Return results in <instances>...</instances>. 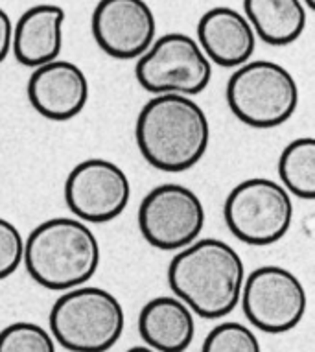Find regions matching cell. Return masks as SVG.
<instances>
[{
  "label": "cell",
  "mask_w": 315,
  "mask_h": 352,
  "mask_svg": "<svg viewBox=\"0 0 315 352\" xmlns=\"http://www.w3.org/2000/svg\"><path fill=\"white\" fill-rule=\"evenodd\" d=\"M246 280L243 260L218 238H197L179 249L168 266L173 295L203 319H221L240 305Z\"/></svg>",
  "instance_id": "6da1fadb"
},
{
  "label": "cell",
  "mask_w": 315,
  "mask_h": 352,
  "mask_svg": "<svg viewBox=\"0 0 315 352\" xmlns=\"http://www.w3.org/2000/svg\"><path fill=\"white\" fill-rule=\"evenodd\" d=\"M138 151L157 170L186 172L206 153L210 124L190 96L157 94L140 109L135 124Z\"/></svg>",
  "instance_id": "7a4b0ae2"
},
{
  "label": "cell",
  "mask_w": 315,
  "mask_h": 352,
  "mask_svg": "<svg viewBox=\"0 0 315 352\" xmlns=\"http://www.w3.org/2000/svg\"><path fill=\"white\" fill-rule=\"evenodd\" d=\"M23 264L35 283L52 292L83 286L100 264V243L78 218H50L24 240Z\"/></svg>",
  "instance_id": "3957f363"
},
{
  "label": "cell",
  "mask_w": 315,
  "mask_h": 352,
  "mask_svg": "<svg viewBox=\"0 0 315 352\" xmlns=\"http://www.w3.org/2000/svg\"><path fill=\"white\" fill-rule=\"evenodd\" d=\"M126 327L116 295L98 286H78L59 295L50 310V334L70 352H107Z\"/></svg>",
  "instance_id": "277c9868"
},
{
  "label": "cell",
  "mask_w": 315,
  "mask_h": 352,
  "mask_svg": "<svg viewBox=\"0 0 315 352\" xmlns=\"http://www.w3.org/2000/svg\"><path fill=\"white\" fill-rule=\"evenodd\" d=\"M225 96L232 115L257 129L282 126L298 105L297 81L292 72L265 59L240 65L227 81Z\"/></svg>",
  "instance_id": "5b68a950"
},
{
  "label": "cell",
  "mask_w": 315,
  "mask_h": 352,
  "mask_svg": "<svg viewBox=\"0 0 315 352\" xmlns=\"http://www.w3.org/2000/svg\"><path fill=\"white\" fill-rule=\"evenodd\" d=\"M225 223L247 245H271L286 236L293 219L290 192L268 177H249L229 192Z\"/></svg>",
  "instance_id": "8992f818"
},
{
  "label": "cell",
  "mask_w": 315,
  "mask_h": 352,
  "mask_svg": "<svg viewBox=\"0 0 315 352\" xmlns=\"http://www.w3.org/2000/svg\"><path fill=\"white\" fill-rule=\"evenodd\" d=\"M135 76L148 93L194 96L213 80V63L194 37L170 32L138 58Z\"/></svg>",
  "instance_id": "52a82bcc"
},
{
  "label": "cell",
  "mask_w": 315,
  "mask_h": 352,
  "mask_svg": "<svg viewBox=\"0 0 315 352\" xmlns=\"http://www.w3.org/2000/svg\"><path fill=\"white\" fill-rule=\"evenodd\" d=\"M205 227V207L194 190L177 183L155 186L138 207L144 240L161 251H179L197 240Z\"/></svg>",
  "instance_id": "ba28073f"
},
{
  "label": "cell",
  "mask_w": 315,
  "mask_h": 352,
  "mask_svg": "<svg viewBox=\"0 0 315 352\" xmlns=\"http://www.w3.org/2000/svg\"><path fill=\"white\" fill-rule=\"evenodd\" d=\"M240 302L252 327L265 334H284L303 321L308 297L292 272L260 266L243 280Z\"/></svg>",
  "instance_id": "9c48e42d"
},
{
  "label": "cell",
  "mask_w": 315,
  "mask_h": 352,
  "mask_svg": "<svg viewBox=\"0 0 315 352\" xmlns=\"http://www.w3.org/2000/svg\"><path fill=\"white\" fill-rule=\"evenodd\" d=\"M131 183L116 162L87 159L70 170L65 181V203L85 223H107L126 210Z\"/></svg>",
  "instance_id": "30bf717a"
},
{
  "label": "cell",
  "mask_w": 315,
  "mask_h": 352,
  "mask_svg": "<svg viewBox=\"0 0 315 352\" xmlns=\"http://www.w3.org/2000/svg\"><path fill=\"white\" fill-rule=\"evenodd\" d=\"M92 37L115 59H138L157 34L153 10L146 0H100L92 12Z\"/></svg>",
  "instance_id": "8fae6325"
},
{
  "label": "cell",
  "mask_w": 315,
  "mask_h": 352,
  "mask_svg": "<svg viewBox=\"0 0 315 352\" xmlns=\"http://www.w3.org/2000/svg\"><path fill=\"white\" fill-rule=\"evenodd\" d=\"M26 93L32 107L54 122L72 120L89 100V80L72 61L54 59L34 69Z\"/></svg>",
  "instance_id": "7c38bea8"
},
{
  "label": "cell",
  "mask_w": 315,
  "mask_h": 352,
  "mask_svg": "<svg viewBox=\"0 0 315 352\" xmlns=\"http://www.w3.org/2000/svg\"><path fill=\"white\" fill-rule=\"evenodd\" d=\"M197 45L210 63L238 69L251 61L257 48V35L246 15L232 8L218 6L199 19Z\"/></svg>",
  "instance_id": "4fadbf2b"
},
{
  "label": "cell",
  "mask_w": 315,
  "mask_h": 352,
  "mask_svg": "<svg viewBox=\"0 0 315 352\" xmlns=\"http://www.w3.org/2000/svg\"><path fill=\"white\" fill-rule=\"evenodd\" d=\"M65 10L56 4H37L19 17L13 28L12 50L21 65L37 69L59 58L63 48Z\"/></svg>",
  "instance_id": "5bb4252c"
},
{
  "label": "cell",
  "mask_w": 315,
  "mask_h": 352,
  "mask_svg": "<svg viewBox=\"0 0 315 352\" xmlns=\"http://www.w3.org/2000/svg\"><path fill=\"white\" fill-rule=\"evenodd\" d=\"M138 334L157 352H184L195 338L194 312L175 295L153 297L140 310Z\"/></svg>",
  "instance_id": "9a60e30c"
},
{
  "label": "cell",
  "mask_w": 315,
  "mask_h": 352,
  "mask_svg": "<svg viewBox=\"0 0 315 352\" xmlns=\"http://www.w3.org/2000/svg\"><path fill=\"white\" fill-rule=\"evenodd\" d=\"M254 35L271 47H286L303 35L306 8L301 0H243Z\"/></svg>",
  "instance_id": "2e32d148"
},
{
  "label": "cell",
  "mask_w": 315,
  "mask_h": 352,
  "mask_svg": "<svg viewBox=\"0 0 315 352\" xmlns=\"http://www.w3.org/2000/svg\"><path fill=\"white\" fill-rule=\"evenodd\" d=\"M279 177L293 196L312 201L315 197V139L292 140L279 157Z\"/></svg>",
  "instance_id": "e0dca14e"
},
{
  "label": "cell",
  "mask_w": 315,
  "mask_h": 352,
  "mask_svg": "<svg viewBox=\"0 0 315 352\" xmlns=\"http://www.w3.org/2000/svg\"><path fill=\"white\" fill-rule=\"evenodd\" d=\"M0 352H56V341L45 327L19 321L0 330Z\"/></svg>",
  "instance_id": "ac0fdd59"
},
{
  "label": "cell",
  "mask_w": 315,
  "mask_h": 352,
  "mask_svg": "<svg viewBox=\"0 0 315 352\" xmlns=\"http://www.w3.org/2000/svg\"><path fill=\"white\" fill-rule=\"evenodd\" d=\"M201 352H262L257 334L236 321L216 324L206 334Z\"/></svg>",
  "instance_id": "d6986e66"
},
{
  "label": "cell",
  "mask_w": 315,
  "mask_h": 352,
  "mask_svg": "<svg viewBox=\"0 0 315 352\" xmlns=\"http://www.w3.org/2000/svg\"><path fill=\"white\" fill-rule=\"evenodd\" d=\"M24 238L15 223L0 218V280L12 277L23 264Z\"/></svg>",
  "instance_id": "ffe728a7"
},
{
  "label": "cell",
  "mask_w": 315,
  "mask_h": 352,
  "mask_svg": "<svg viewBox=\"0 0 315 352\" xmlns=\"http://www.w3.org/2000/svg\"><path fill=\"white\" fill-rule=\"evenodd\" d=\"M13 39V24L12 19L8 15L6 10L0 8V63L8 58V54L12 50Z\"/></svg>",
  "instance_id": "44dd1931"
},
{
  "label": "cell",
  "mask_w": 315,
  "mask_h": 352,
  "mask_svg": "<svg viewBox=\"0 0 315 352\" xmlns=\"http://www.w3.org/2000/svg\"><path fill=\"white\" fill-rule=\"evenodd\" d=\"M126 352H157V351H153V349L148 345H137V346H131V349Z\"/></svg>",
  "instance_id": "7402d4cb"
},
{
  "label": "cell",
  "mask_w": 315,
  "mask_h": 352,
  "mask_svg": "<svg viewBox=\"0 0 315 352\" xmlns=\"http://www.w3.org/2000/svg\"><path fill=\"white\" fill-rule=\"evenodd\" d=\"M304 6H308L309 10H315V0H301Z\"/></svg>",
  "instance_id": "603a6c76"
}]
</instances>
